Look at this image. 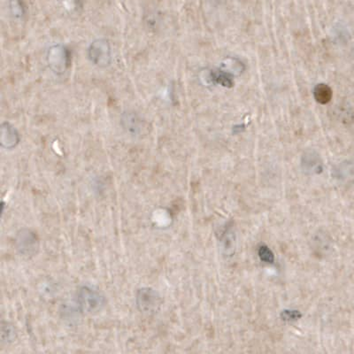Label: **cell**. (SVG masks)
I'll return each mask as SVG.
<instances>
[{"label":"cell","mask_w":354,"mask_h":354,"mask_svg":"<svg viewBox=\"0 0 354 354\" xmlns=\"http://www.w3.org/2000/svg\"><path fill=\"white\" fill-rule=\"evenodd\" d=\"M331 88L326 84H320L313 89V97L316 101L321 105H326L332 99Z\"/></svg>","instance_id":"8"},{"label":"cell","mask_w":354,"mask_h":354,"mask_svg":"<svg viewBox=\"0 0 354 354\" xmlns=\"http://www.w3.org/2000/svg\"><path fill=\"white\" fill-rule=\"evenodd\" d=\"M302 166L306 172L312 173H320L322 169V165L320 157L317 153L313 152L305 153L302 159Z\"/></svg>","instance_id":"7"},{"label":"cell","mask_w":354,"mask_h":354,"mask_svg":"<svg viewBox=\"0 0 354 354\" xmlns=\"http://www.w3.org/2000/svg\"><path fill=\"white\" fill-rule=\"evenodd\" d=\"M214 80L217 82L218 84L223 85L225 87H232L233 86V77L229 74V73L223 72V71H219V72L214 73Z\"/></svg>","instance_id":"11"},{"label":"cell","mask_w":354,"mask_h":354,"mask_svg":"<svg viewBox=\"0 0 354 354\" xmlns=\"http://www.w3.org/2000/svg\"><path fill=\"white\" fill-rule=\"evenodd\" d=\"M50 68L56 74L65 72L69 63V53L63 46L52 47L48 54Z\"/></svg>","instance_id":"5"},{"label":"cell","mask_w":354,"mask_h":354,"mask_svg":"<svg viewBox=\"0 0 354 354\" xmlns=\"http://www.w3.org/2000/svg\"><path fill=\"white\" fill-rule=\"evenodd\" d=\"M89 57L96 65L101 68L107 67L112 61L109 43L105 39H99L92 43L89 48Z\"/></svg>","instance_id":"4"},{"label":"cell","mask_w":354,"mask_h":354,"mask_svg":"<svg viewBox=\"0 0 354 354\" xmlns=\"http://www.w3.org/2000/svg\"><path fill=\"white\" fill-rule=\"evenodd\" d=\"M2 136H1V145L6 149H12L16 147L19 143V135L16 129L9 123H5L2 125Z\"/></svg>","instance_id":"6"},{"label":"cell","mask_w":354,"mask_h":354,"mask_svg":"<svg viewBox=\"0 0 354 354\" xmlns=\"http://www.w3.org/2000/svg\"><path fill=\"white\" fill-rule=\"evenodd\" d=\"M136 304L140 312L145 314H154L160 309L161 299L156 289L143 287L137 289Z\"/></svg>","instance_id":"2"},{"label":"cell","mask_w":354,"mask_h":354,"mask_svg":"<svg viewBox=\"0 0 354 354\" xmlns=\"http://www.w3.org/2000/svg\"><path fill=\"white\" fill-rule=\"evenodd\" d=\"M123 126L127 127V130L130 131V133H139V129L141 128V122L138 120L134 114H127L125 117H122Z\"/></svg>","instance_id":"10"},{"label":"cell","mask_w":354,"mask_h":354,"mask_svg":"<svg viewBox=\"0 0 354 354\" xmlns=\"http://www.w3.org/2000/svg\"><path fill=\"white\" fill-rule=\"evenodd\" d=\"M16 338V327L8 321H2L1 323V340L2 343H10Z\"/></svg>","instance_id":"9"},{"label":"cell","mask_w":354,"mask_h":354,"mask_svg":"<svg viewBox=\"0 0 354 354\" xmlns=\"http://www.w3.org/2000/svg\"><path fill=\"white\" fill-rule=\"evenodd\" d=\"M76 301L81 311L94 314L102 311L107 304L104 294L94 286L83 285L77 289Z\"/></svg>","instance_id":"1"},{"label":"cell","mask_w":354,"mask_h":354,"mask_svg":"<svg viewBox=\"0 0 354 354\" xmlns=\"http://www.w3.org/2000/svg\"><path fill=\"white\" fill-rule=\"evenodd\" d=\"M16 250L23 256L36 255L39 249V236L31 229H21L16 235Z\"/></svg>","instance_id":"3"},{"label":"cell","mask_w":354,"mask_h":354,"mask_svg":"<svg viewBox=\"0 0 354 354\" xmlns=\"http://www.w3.org/2000/svg\"><path fill=\"white\" fill-rule=\"evenodd\" d=\"M12 11L16 16H21L23 14V8L20 0H10Z\"/></svg>","instance_id":"12"},{"label":"cell","mask_w":354,"mask_h":354,"mask_svg":"<svg viewBox=\"0 0 354 354\" xmlns=\"http://www.w3.org/2000/svg\"><path fill=\"white\" fill-rule=\"evenodd\" d=\"M259 256L265 261H268V262L273 261V254L267 247H261L259 251Z\"/></svg>","instance_id":"13"}]
</instances>
